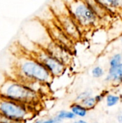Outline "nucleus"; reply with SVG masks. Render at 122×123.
Returning a JSON list of instances; mask_svg holds the SVG:
<instances>
[{"label":"nucleus","mask_w":122,"mask_h":123,"mask_svg":"<svg viewBox=\"0 0 122 123\" xmlns=\"http://www.w3.org/2000/svg\"><path fill=\"white\" fill-rule=\"evenodd\" d=\"M19 51L15 52L13 69L17 80L27 83L31 81L39 82L49 85L52 82L53 77L50 72L27 51V49L22 45L19 47Z\"/></svg>","instance_id":"nucleus-1"},{"label":"nucleus","mask_w":122,"mask_h":123,"mask_svg":"<svg viewBox=\"0 0 122 123\" xmlns=\"http://www.w3.org/2000/svg\"><path fill=\"white\" fill-rule=\"evenodd\" d=\"M0 96L27 105L35 110L40 101V94L14 78L8 77L0 86ZM36 111V110H35Z\"/></svg>","instance_id":"nucleus-2"},{"label":"nucleus","mask_w":122,"mask_h":123,"mask_svg":"<svg viewBox=\"0 0 122 123\" xmlns=\"http://www.w3.org/2000/svg\"><path fill=\"white\" fill-rule=\"evenodd\" d=\"M69 12L82 33L96 28L101 19L85 0H71L67 2Z\"/></svg>","instance_id":"nucleus-3"},{"label":"nucleus","mask_w":122,"mask_h":123,"mask_svg":"<svg viewBox=\"0 0 122 123\" xmlns=\"http://www.w3.org/2000/svg\"><path fill=\"white\" fill-rule=\"evenodd\" d=\"M27 51L50 72L53 78L61 76L65 72L67 66L49 53L43 45L35 43L33 49H27Z\"/></svg>","instance_id":"nucleus-4"},{"label":"nucleus","mask_w":122,"mask_h":123,"mask_svg":"<svg viewBox=\"0 0 122 123\" xmlns=\"http://www.w3.org/2000/svg\"><path fill=\"white\" fill-rule=\"evenodd\" d=\"M0 112L12 120L27 122L35 116V110L27 105L0 96Z\"/></svg>","instance_id":"nucleus-5"},{"label":"nucleus","mask_w":122,"mask_h":123,"mask_svg":"<svg viewBox=\"0 0 122 123\" xmlns=\"http://www.w3.org/2000/svg\"><path fill=\"white\" fill-rule=\"evenodd\" d=\"M41 22L43 27L45 28L47 33L48 34V36L52 42L73 53L75 43L60 27L53 15L50 19H42Z\"/></svg>","instance_id":"nucleus-6"},{"label":"nucleus","mask_w":122,"mask_h":123,"mask_svg":"<svg viewBox=\"0 0 122 123\" xmlns=\"http://www.w3.org/2000/svg\"><path fill=\"white\" fill-rule=\"evenodd\" d=\"M122 77V63L114 67H109L108 73L105 76V81L119 84Z\"/></svg>","instance_id":"nucleus-7"},{"label":"nucleus","mask_w":122,"mask_h":123,"mask_svg":"<svg viewBox=\"0 0 122 123\" xmlns=\"http://www.w3.org/2000/svg\"><path fill=\"white\" fill-rule=\"evenodd\" d=\"M70 110L76 117L79 118L86 117L88 113V110L81 102H74L70 105Z\"/></svg>","instance_id":"nucleus-8"},{"label":"nucleus","mask_w":122,"mask_h":123,"mask_svg":"<svg viewBox=\"0 0 122 123\" xmlns=\"http://www.w3.org/2000/svg\"><path fill=\"white\" fill-rule=\"evenodd\" d=\"M87 4L91 6L96 15L99 17L100 19L104 18L108 14H109L98 1L97 0H85Z\"/></svg>","instance_id":"nucleus-9"},{"label":"nucleus","mask_w":122,"mask_h":123,"mask_svg":"<svg viewBox=\"0 0 122 123\" xmlns=\"http://www.w3.org/2000/svg\"><path fill=\"white\" fill-rule=\"evenodd\" d=\"M97 1L109 13L119 11V0H97Z\"/></svg>","instance_id":"nucleus-10"},{"label":"nucleus","mask_w":122,"mask_h":123,"mask_svg":"<svg viewBox=\"0 0 122 123\" xmlns=\"http://www.w3.org/2000/svg\"><path fill=\"white\" fill-rule=\"evenodd\" d=\"M104 100H105L106 107L109 108H111V107L116 106L117 105H119L120 103V102L122 100V97H121V95H119L116 93L109 92V93L106 94Z\"/></svg>","instance_id":"nucleus-11"},{"label":"nucleus","mask_w":122,"mask_h":123,"mask_svg":"<svg viewBox=\"0 0 122 123\" xmlns=\"http://www.w3.org/2000/svg\"><path fill=\"white\" fill-rule=\"evenodd\" d=\"M55 117L60 122L63 120H74L76 119V117L70 110H60L55 115Z\"/></svg>","instance_id":"nucleus-12"},{"label":"nucleus","mask_w":122,"mask_h":123,"mask_svg":"<svg viewBox=\"0 0 122 123\" xmlns=\"http://www.w3.org/2000/svg\"><path fill=\"white\" fill-rule=\"evenodd\" d=\"M81 103L89 111V110H93L96 105H98L96 99H95V97L94 96H90L87 98H86L85 99H83V101L81 102Z\"/></svg>","instance_id":"nucleus-13"},{"label":"nucleus","mask_w":122,"mask_h":123,"mask_svg":"<svg viewBox=\"0 0 122 123\" xmlns=\"http://www.w3.org/2000/svg\"><path fill=\"white\" fill-rule=\"evenodd\" d=\"M122 63V54L121 53H116L113 54L109 61V67H114Z\"/></svg>","instance_id":"nucleus-14"},{"label":"nucleus","mask_w":122,"mask_h":123,"mask_svg":"<svg viewBox=\"0 0 122 123\" xmlns=\"http://www.w3.org/2000/svg\"><path fill=\"white\" fill-rule=\"evenodd\" d=\"M91 75L95 79H101L105 75V71L101 66H96L91 70Z\"/></svg>","instance_id":"nucleus-15"},{"label":"nucleus","mask_w":122,"mask_h":123,"mask_svg":"<svg viewBox=\"0 0 122 123\" xmlns=\"http://www.w3.org/2000/svg\"><path fill=\"white\" fill-rule=\"evenodd\" d=\"M92 95H93V92L91 89H86L77 94V96L76 97V102H81L86 98H87L90 96H92Z\"/></svg>","instance_id":"nucleus-16"},{"label":"nucleus","mask_w":122,"mask_h":123,"mask_svg":"<svg viewBox=\"0 0 122 123\" xmlns=\"http://www.w3.org/2000/svg\"><path fill=\"white\" fill-rule=\"evenodd\" d=\"M0 123H26V122L17 121V120H12L0 112Z\"/></svg>","instance_id":"nucleus-17"},{"label":"nucleus","mask_w":122,"mask_h":123,"mask_svg":"<svg viewBox=\"0 0 122 123\" xmlns=\"http://www.w3.org/2000/svg\"><path fill=\"white\" fill-rule=\"evenodd\" d=\"M108 93H109V91H103L102 92H101V93L96 94V96H94L95 97V99H96V100L97 102V103L99 104V103L103 102L104 100V99H105V97H106V94Z\"/></svg>","instance_id":"nucleus-18"},{"label":"nucleus","mask_w":122,"mask_h":123,"mask_svg":"<svg viewBox=\"0 0 122 123\" xmlns=\"http://www.w3.org/2000/svg\"><path fill=\"white\" fill-rule=\"evenodd\" d=\"M60 122L58 118L54 116V117H48V118H46V119H43V123H57ZM61 123V122H60Z\"/></svg>","instance_id":"nucleus-19"},{"label":"nucleus","mask_w":122,"mask_h":123,"mask_svg":"<svg viewBox=\"0 0 122 123\" xmlns=\"http://www.w3.org/2000/svg\"><path fill=\"white\" fill-rule=\"evenodd\" d=\"M116 121L117 123H122V110L120 111L116 115Z\"/></svg>","instance_id":"nucleus-20"},{"label":"nucleus","mask_w":122,"mask_h":123,"mask_svg":"<svg viewBox=\"0 0 122 123\" xmlns=\"http://www.w3.org/2000/svg\"><path fill=\"white\" fill-rule=\"evenodd\" d=\"M72 123H88L86 120L83 119V118H80V119H78V120H74L73 122Z\"/></svg>","instance_id":"nucleus-21"},{"label":"nucleus","mask_w":122,"mask_h":123,"mask_svg":"<svg viewBox=\"0 0 122 123\" xmlns=\"http://www.w3.org/2000/svg\"><path fill=\"white\" fill-rule=\"evenodd\" d=\"M34 123H43V119H37L35 120Z\"/></svg>","instance_id":"nucleus-22"},{"label":"nucleus","mask_w":122,"mask_h":123,"mask_svg":"<svg viewBox=\"0 0 122 123\" xmlns=\"http://www.w3.org/2000/svg\"><path fill=\"white\" fill-rule=\"evenodd\" d=\"M119 11L122 12V0H119Z\"/></svg>","instance_id":"nucleus-23"},{"label":"nucleus","mask_w":122,"mask_h":123,"mask_svg":"<svg viewBox=\"0 0 122 123\" xmlns=\"http://www.w3.org/2000/svg\"><path fill=\"white\" fill-rule=\"evenodd\" d=\"M122 84V77L121 78L120 81H119V84Z\"/></svg>","instance_id":"nucleus-24"},{"label":"nucleus","mask_w":122,"mask_h":123,"mask_svg":"<svg viewBox=\"0 0 122 123\" xmlns=\"http://www.w3.org/2000/svg\"><path fill=\"white\" fill-rule=\"evenodd\" d=\"M119 41H120L121 43H122V35L120 37V38H119Z\"/></svg>","instance_id":"nucleus-25"},{"label":"nucleus","mask_w":122,"mask_h":123,"mask_svg":"<svg viewBox=\"0 0 122 123\" xmlns=\"http://www.w3.org/2000/svg\"><path fill=\"white\" fill-rule=\"evenodd\" d=\"M60 123V122H58V123Z\"/></svg>","instance_id":"nucleus-26"}]
</instances>
